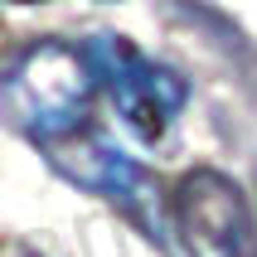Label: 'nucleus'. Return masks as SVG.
<instances>
[{
    "label": "nucleus",
    "instance_id": "3",
    "mask_svg": "<svg viewBox=\"0 0 257 257\" xmlns=\"http://www.w3.org/2000/svg\"><path fill=\"white\" fill-rule=\"evenodd\" d=\"M175 223L189 257H257V223L247 194L223 170H189L175 185Z\"/></svg>",
    "mask_w": 257,
    "mask_h": 257
},
{
    "label": "nucleus",
    "instance_id": "2",
    "mask_svg": "<svg viewBox=\"0 0 257 257\" xmlns=\"http://www.w3.org/2000/svg\"><path fill=\"white\" fill-rule=\"evenodd\" d=\"M83 54L92 63V73H97V83L107 87L116 116L141 141H160L165 126H170V116L185 107V83L170 68H160L146 54H136V44L112 39V34L92 39Z\"/></svg>",
    "mask_w": 257,
    "mask_h": 257
},
{
    "label": "nucleus",
    "instance_id": "4",
    "mask_svg": "<svg viewBox=\"0 0 257 257\" xmlns=\"http://www.w3.org/2000/svg\"><path fill=\"white\" fill-rule=\"evenodd\" d=\"M63 170L78 175L83 185L102 189V194H112V199H131V194L141 189V175H136V165H131L121 151H112V146H83L78 156L63 160Z\"/></svg>",
    "mask_w": 257,
    "mask_h": 257
},
{
    "label": "nucleus",
    "instance_id": "1",
    "mask_svg": "<svg viewBox=\"0 0 257 257\" xmlns=\"http://www.w3.org/2000/svg\"><path fill=\"white\" fill-rule=\"evenodd\" d=\"M92 83L97 73L87 54H73L63 44H34L5 73V107L29 136L54 141V136H68L87 116Z\"/></svg>",
    "mask_w": 257,
    "mask_h": 257
}]
</instances>
